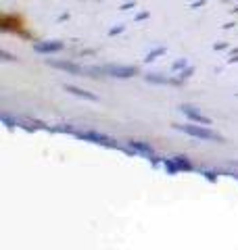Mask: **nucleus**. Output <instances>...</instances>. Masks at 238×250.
Segmentation results:
<instances>
[{"label": "nucleus", "instance_id": "nucleus-1", "mask_svg": "<svg viewBox=\"0 0 238 250\" xmlns=\"http://www.w3.org/2000/svg\"><path fill=\"white\" fill-rule=\"evenodd\" d=\"M184 129L188 131L190 136H196V138H203V140H215L217 136L213 131L205 129V127H194V125H184Z\"/></svg>", "mask_w": 238, "mask_h": 250}]
</instances>
